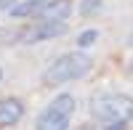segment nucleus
I'll use <instances>...</instances> for the list:
<instances>
[{
    "label": "nucleus",
    "mask_w": 133,
    "mask_h": 130,
    "mask_svg": "<svg viewBox=\"0 0 133 130\" xmlns=\"http://www.w3.org/2000/svg\"><path fill=\"white\" fill-rule=\"evenodd\" d=\"M91 59L85 56L83 50H72V53H64L59 56L51 67L43 72V85L48 88H56V85H64V82H72V80H80L91 72Z\"/></svg>",
    "instance_id": "nucleus-1"
},
{
    "label": "nucleus",
    "mask_w": 133,
    "mask_h": 130,
    "mask_svg": "<svg viewBox=\"0 0 133 130\" xmlns=\"http://www.w3.org/2000/svg\"><path fill=\"white\" fill-rule=\"evenodd\" d=\"M91 114L107 125H128L133 120V98L125 93H98L91 101Z\"/></svg>",
    "instance_id": "nucleus-2"
},
{
    "label": "nucleus",
    "mask_w": 133,
    "mask_h": 130,
    "mask_svg": "<svg viewBox=\"0 0 133 130\" xmlns=\"http://www.w3.org/2000/svg\"><path fill=\"white\" fill-rule=\"evenodd\" d=\"M75 106H77L75 96H69V93L56 96V98L40 112L37 122H35V130H69V120H72Z\"/></svg>",
    "instance_id": "nucleus-3"
},
{
    "label": "nucleus",
    "mask_w": 133,
    "mask_h": 130,
    "mask_svg": "<svg viewBox=\"0 0 133 130\" xmlns=\"http://www.w3.org/2000/svg\"><path fill=\"white\" fill-rule=\"evenodd\" d=\"M66 21H35V24L24 27V40L27 45L32 42H43V40H51V37H59V35H66Z\"/></svg>",
    "instance_id": "nucleus-4"
},
{
    "label": "nucleus",
    "mask_w": 133,
    "mask_h": 130,
    "mask_svg": "<svg viewBox=\"0 0 133 130\" xmlns=\"http://www.w3.org/2000/svg\"><path fill=\"white\" fill-rule=\"evenodd\" d=\"M21 117H24V104H21V98H14V96L0 98V127L16 125Z\"/></svg>",
    "instance_id": "nucleus-5"
},
{
    "label": "nucleus",
    "mask_w": 133,
    "mask_h": 130,
    "mask_svg": "<svg viewBox=\"0 0 133 130\" xmlns=\"http://www.w3.org/2000/svg\"><path fill=\"white\" fill-rule=\"evenodd\" d=\"M69 13H72V3L69 0H48L37 19L40 21H64Z\"/></svg>",
    "instance_id": "nucleus-6"
},
{
    "label": "nucleus",
    "mask_w": 133,
    "mask_h": 130,
    "mask_svg": "<svg viewBox=\"0 0 133 130\" xmlns=\"http://www.w3.org/2000/svg\"><path fill=\"white\" fill-rule=\"evenodd\" d=\"M45 3H48V0H24V3H16L8 13H11V19H29V16L37 19L40 11L45 8Z\"/></svg>",
    "instance_id": "nucleus-7"
},
{
    "label": "nucleus",
    "mask_w": 133,
    "mask_h": 130,
    "mask_svg": "<svg viewBox=\"0 0 133 130\" xmlns=\"http://www.w3.org/2000/svg\"><path fill=\"white\" fill-rule=\"evenodd\" d=\"M24 40V27H0V45H16Z\"/></svg>",
    "instance_id": "nucleus-8"
},
{
    "label": "nucleus",
    "mask_w": 133,
    "mask_h": 130,
    "mask_svg": "<svg viewBox=\"0 0 133 130\" xmlns=\"http://www.w3.org/2000/svg\"><path fill=\"white\" fill-rule=\"evenodd\" d=\"M101 8H104V3H101V0H83L77 11H80V16H96Z\"/></svg>",
    "instance_id": "nucleus-9"
},
{
    "label": "nucleus",
    "mask_w": 133,
    "mask_h": 130,
    "mask_svg": "<svg viewBox=\"0 0 133 130\" xmlns=\"http://www.w3.org/2000/svg\"><path fill=\"white\" fill-rule=\"evenodd\" d=\"M96 40H98V29H85L77 35V48H91Z\"/></svg>",
    "instance_id": "nucleus-10"
},
{
    "label": "nucleus",
    "mask_w": 133,
    "mask_h": 130,
    "mask_svg": "<svg viewBox=\"0 0 133 130\" xmlns=\"http://www.w3.org/2000/svg\"><path fill=\"white\" fill-rule=\"evenodd\" d=\"M16 5V0H0V11H11Z\"/></svg>",
    "instance_id": "nucleus-11"
},
{
    "label": "nucleus",
    "mask_w": 133,
    "mask_h": 130,
    "mask_svg": "<svg viewBox=\"0 0 133 130\" xmlns=\"http://www.w3.org/2000/svg\"><path fill=\"white\" fill-rule=\"evenodd\" d=\"M75 130H96V125H91V122H85V125H77Z\"/></svg>",
    "instance_id": "nucleus-12"
},
{
    "label": "nucleus",
    "mask_w": 133,
    "mask_h": 130,
    "mask_svg": "<svg viewBox=\"0 0 133 130\" xmlns=\"http://www.w3.org/2000/svg\"><path fill=\"white\" fill-rule=\"evenodd\" d=\"M104 130H125V125H109V127H104Z\"/></svg>",
    "instance_id": "nucleus-13"
},
{
    "label": "nucleus",
    "mask_w": 133,
    "mask_h": 130,
    "mask_svg": "<svg viewBox=\"0 0 133 130\" xmlns=\"http://www.w3.org/2000/svg\"><path fill=\"white\" fill-rule=\"evenodd\" d=\"M130 74H133V61H130Z\"/></svg>",
    "instance_id": "nucleus-14"
},
{
    "label": "nucleus",
    "mask_w": 133,
    "mask_h": 130,
    "mask_svg": "<svg viewBox=\"0 0 133 130\" xmlns=\"http://www.w3.org/2000/svg\"><path fill=\"white\" fill-rule=\"evenodd\" d=\"M0 80H3V69H0Z\"/></svg>",
    "instance_id": "nucleus-15"
}]
</instances>
